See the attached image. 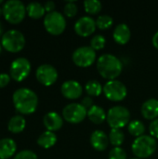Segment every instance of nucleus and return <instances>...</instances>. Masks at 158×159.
Here are the masks:
<instances>
[{"label": "nucleus", "instance_id": "f257e3e1", "mask_svg": "<svg viewBox=\"0 0 158 159\" xmlns=\"http://www.w3.org/2000/svg\"><path fill=\"white\" fill-rule=\"evenodd\" d=\"M12 102L15 109L21 115H31L36 111L38 106L36 93L27 88H20L15 90Z\"/></svg>", "mask_w": 158, "mask_h": 159}, {"label": "nucleus", "instance_id": "f03ea898", "mask_svg": "<svg viewBox=\"0 0 158 159\" xmlns=\"http://www.w3.org/2000/svg\"><path fill=\"white\" fill-rule=\"evenodd\" d=\"M97 71L104 79L115 80L123 71L122 61L115 55L105 53L97 60Z\"/></svg>", "mask_w": 158, "mask_h": 159}, {"label": "nucleus", "instance_id": "7ed1b4c3", "mask_svg": "<svg viewBox=\"0 0 158 159\" xmlns=\"http://www.w3.org/2000/svg\"><path fill=\"white\" fill-rule=\"evenodd\" d=\"M157 147L156 140L151 135L144 134L133 141L131 150L137 158L145 159L152 157L156 153Z\"/></svg>", "mask_w": 158, "mask_h": 159}, {"label": "nucleus", "instance_id": "20e7f679", "mask_svg": "<svg viewBox=\"0 0 158 159\" xmlns=\"http://www.w3.org/2000/svg\"><path fill=\"white\" fill-rule=\"evenodd\" d=\"M2 10L5 20L11 24L20 23L27 14L25 5L20 0H8L5 2Z\"/></svg>", "mask_w": 158, "mask_h": 159}, {"label": "nucleus", "instance_id": "39448f33", "mask_svg": "<svg viewBox=\"0 0 158 159\" xmlns=\"http://www.w3.org/2000/svg\"><path fill=\"white\" fill-rule=\"evenodd\" d=\"M25 43L26 40L23 34L14 29L5 32L1 37L2 48L10 53H18L21 51L25 47Z\"/></svg>", "mask_w": 158, "mask_h": 159}, {"label": "nucleus", "instance_id": "423d86ee", "mask_svg": "<svg viewBox=\"0 0 158 159\" xmlns=\"http://www.w3.org/2000/svg\"><path fill=\"white\" fill-rule=\"evenodd\" d=\"M129 110L122 105H115L111 107L107 112L106 121L111 129H123L130 122Z\"/></svg>", "mask_w": 158, "mask_h": 159}, {"label": "nucleus", "instance_id": "0eeeda50", "mask_svg": "<svg viewBox=\"0 0 158 159\" xmlns=\"http://www.w3.org/2000/svg\"><path fill=\"white\" fill-rule=\"evenodd\" d=\"M44 27L52 35H60L66 29V19L59 11L47 13L44 17Z\"/></svg>", "mask_w": 158, "mask_h": 159}, {"label": "nucleus", "instance_id": "6e6552de", "mask_svg": "<svg viewBox=\"0 0 158 159\" xmlns=\"http://www.w3.org/2000/svg\"><path fill=\"white\" fill-rule=\"evenodd\" d=\"M72 60L76 66L87 68L97 61V53L90 46H82L74 49Z\"/></svg>", "mask_w": 158, "mask_h": 159}, {"label": "nucleus", "instance_id": "1a4fd4ad", "mask_svg": "<svg viewBox=\"0 0 158 159\" xmlns=\"http://www.w3.org/2000/svg\"><path fill=\"white\" fill-rule=\"evenodd\" d=\"M103 94L109 101L118 102L126 99L128 89L123 82L117 79L109 80L103 86Z\"/></svg>", "mask_w": 158, "mask_h": 159}, {"label": "nucleus", "instance_id": "9d476101", "mask_svg": "<svg viewBox=\"0 0 158 159\" xmlns=\"http://www.w3.org/2000/svg\"><path fill=\"white\" fill-rule=\"evenodd\" d=\"M87 116L88 110L81 103L72 102L62 109L63 120L71 124H79L83 122Z\"/></svg>", "mask_w": 158, "mask_h": 159}, {"label": "nucleus", "instance_id": "9b49d317", "mask_svg": "<svg viewBox=\"0 0 158 159\" xmlns=\"http://www.w3.org/2000/svg\"><path fill=\"white\" fill-rule=\"evenodd\" d=\"M31 70L32 65L29 60L23 57H20L11 62L9 75L16 82H21L29 76Z\"/></svg>", "mask_w": 158, "mask_h": 159}, {"label": "nucleus", "instance_id": "f8f14e48", "mask_svg": "<svg viewBox=\"0 0 158 159\" xmlns=\"http://www.w3.org/2000/svg\"><path fill=\"white\" fill-rule=\"evenodd\" d=\"M58 71L51 64H41L35 72V77L37 81L43 86L49 87L56 83L58 80Z\"/></svg>", "mask_w": 158, "mask_h": 159}, {"label": "nucleus", "instance_id": "ddd939ff", "mask_svg": "<svg viewBox=\"0 0 158 159\" xmlns=\"http://www.w3.org/2000/svg\"><path fill=\"white\" fill-rule=\"evenodd\" d=\"M97 25L96 20L90 16L80 17L74 23V29L76 34L82 37H87L91 35L96 31Z\"/></svg>", "mask_w": 158, "mask_h": 159}, {"label": "nucleus", "instance_id": "4468645a", "mask_svg": "<svg viewBox=\"0 0 158 159\" xmlns=\"http://www.w3.org/2000/svg\"><path fill=\"white\" fill-rule=\"evenodd\" d=\"M61 92L65 99L76 100L83 94V87L76 80L64 81L61 87Z\"/></svg>", "mask_w": 158, "mask_h": 159}, {"label": "nucleus", "instance_id": "2eb2a0df", "mask_svg": "<svg viewBox=\"0 0 158 159\" xmlns=\"http://www.w3.org/2000/svg\"><path fill=\"white\" fill-rule=\"evenodd\" d=\"M90 144L91 146L99 152L105 151L110 143L108 135L101 129L94 130L90 135Z\"/></svg>", "mask_w": 158, "mask_h": 159}, {"label": "nucleus", "instance_id": "dca6fc26", "mask_svg": "<svg viewBox=\"0 0 158 159\" xmlns=\"http://www.w3.org/2000/svg\"><path fill=\"white\" fill-rule=\"evenodd\" d=\"M43 124L47 130L55 132L61 129L63 125V117L57 112L51 111L44 116Z\"/></svg>", "mask_w": 158, "mask_h": 159}, {"label": "nucleus", "instance_id": "f3484780", "mask_svg": "<svg viewBox=\"0 0 158 159\" xmlns=\"http://www.w3.org/2000/svg\"><path fill=\"white\" fill-rule=\"evenodd\" d=\"M141 113L145 119L155 120L158 118V100L157 99H148L145 101L141 108Z\"/></svg>", "mask_w": 158, "mask_h": 159}, {"label": "nucleus", "instance_id": "a211bd4d", "mask_svg": "<svg viewBox=\"0 0 158 159\" xmlns=\"http://www.w3.org/2000/svg\"><path fill=\"white\" fill-rule=\"evenodd\" d=\"M131 37V31L126 23H119L113 32V38L118 45H126Z\"/></svg>", "mask_w": 158, "mask_h": 159}, {"label": "nucleus", "instance_id": "6ab92c4d", "mask_svg": "<svg viewBox=\"0 0 158 159\" xmlns=\"http://www.w3.org/2000/svg\"><path fill=\"white\" fill-rule=\"evenodd\" d=\"M17 151V144L10 138L0 140V159H9L14 157Z\"/></svg>", "mask_w": 158, "mask_h": 159}, {"label": "nucleus", "instance_id": "aec40b11", "mask_svg": "<svg viewBox=\"0 0 158 159\" xmlns=\"http://www.w3.org/2000/svg\"><path fill=\"white\" fill-rule=\"evenodd\" d=\"M88 117L92 123L100 125L106 120L107 113H105L102 107L94 104L90 109L88 110Z\"/></svg>", "mask_w": 158, "mask_h": 159}, {"label": "nucleus", "instance_id": "412c9836", "mask_svg": "<svg viewBox=\"0 0 158 159\" xmlns=\"http://www.w3.org/2000/svg\"><path fill=\"white\" fill-rule=\"evenodd\" d=\"M58 138L55 132L46 130L39 135L37 139V144L44 149H49L56 144Z\"/></svg>", "mask_w": 158, "mask_h": 159}, {"label": "nucleus", "instance_id": "4be33fe9", "mask_svg": "<svg viewBox=\"0 0 158 159\" xmlns=\"http://www.w3.org/2000/svg\"><path fill=\"white\" fill-rule=\"evenodd\" d=\"M25 127H26V120L20 115H17V116H12L7 123L8 131L11 133H14V134H18V133L22 132L24 130Z\"/></svg>", "mask_w": 158, "mask_h": 159}, {"label": "nucleus", "instance_id": "5701e85b", "mask_svg": "<svg viewBox=\"0 0 158 159\" xmlns=\"http://www.w3.org/2000/svg\"><path fill=\"white\" fill-rule=\"evenodd\" d=\"M26 12L27 15L34 20L40 19L42 17H45L46 10L44 7V5L38 2H31L26 6Z\"/></svg>", "mask_w": 158, "mask_h": 159}, {"label": "nucleus", "instance_id": "b1692460", "mask_svg": "<svg viewBox=\"0 0 158 159\" xmlns=\"http://www.w3.org/2000/svg\"><path fill=\"white\" fill-rule=\"evenodd\" d=\"M128 130L129 132V134L133 137L139 138L142 135H144L145 133V126L144 124L140 121V120H131L129 125H128Z\"/></svg>", "mask_w": 158, "mask_h": 159}, {"label": "nucleus", "instance_id": "393cba45", "mask_svg": "<svg viewBox=\"0 0 158 159\" xmlns=\"http://www.w3.org/2000/svg\"><path fill=\"white\" fill-rule=\"evenodd\" d=\"M85 90L88 96L98 97L103 92V87L98 80H89L85 85Z\"/></svg>", "mask_w": 158, "mask_h": 159}, {"label": "nucleus", "instance_id": "a878e982", "mask_svg": "<svg viewBox=\"0 0 158 159\" xmlns=\"http://www.w3.org/2000/svg\"><path fill=\"white\" fill-rule=\"evenodd\" d=\"M108 137L110 143L114 147H120L125 141V134L120 129H111Z\"/></svg>", "mask_w": 158, "mask_h": 159}, {"label": "nucleus", "instance_id": "bb28decb", "mask_svg": "<svg viewBox=\"0 0 158 159\" xmlns=\"http://www.w3.org/2000/svg\"><path fill=\"white\" fill-rule=\"evenodd\" d=\"M85 11L89 15H96L101 12L102 4L99 0H86L83 3Z\"/></svg>", "mask_w": 158, "mask_h": 159}, {"label": "nucleus", "instance_id": "cd10ccee", "mask_svg": "<svg viewBox=\"0 0 158 159\" xmlns=\"http://www.w3.org/2000/svg\"><path fill=\"white\" fill-rule=\"evenodd\" d=\"M114 23V19L113 17H111L108 14H102L98 16L97 20H96V25L100 30H107L109 28L112 27Z\"/></svg>", "mask_w": 158, "mask_h": 159}, {"label": "nucleus", "instance_id": "c85d7f7f", "mask_svg": "<svg viewBox=\"0 0 158 159\" xmlns=\"http://www.w3.org/2000/svg\"><path fill=\"white\" fill-rule=\"evenodd\" d=\"M106 45V39L102 34H95L90 39V47L95 50H102Z\"/></svg>", "mask_w": 158, "mask_h": 159}, {"label": "nucleus", "instance_id": "c756f323", "mask_svg": "<svg viewBox=\"0 0 158 159\" xmlns=\"http://www.w3.org/2000/svg\"><path fill=\"white\" fill-rule=\"evenodd\" d=\"M77 11H78V7L74 1H67L65 3L63 7V12L66 17L74 18L77 14Z\"/></svg>", "mask_w": 158, "mask_h": 159}, {"label": "nucleus", "instance_id": "7c9ffc66", "mask_svg": "<svg viewBox=\"0 0 158 159\" xmlns=\"http://www.w3.org/2000/svg\"><path fill=\"white\" fill-rule=\"evenodd\" d=\"M108 159H128V157L123 148L113 147L108 154Z\"/></svg>", "mask_w": 158, "mask_h": 159}, {"label": "nucleus", "instance_id": "2f4dec72", "mask_svg": "<svg viewBox=\"0 0 158 159\" xmlns=\"http://www.w3.org/2000/svg\"><path fill=\"white\" fill-rule=\"evenodd\" d=\"M13 159H38L34 152L31 150H22L15 155Z\"/></svg>", "mask_w": 158, "mask_h": 159}, {"label": "nucleus", "instance_id": "473e14b6", "mask_svg": "<svg viewBox=\"0 0 158 159\" xmlns=\"http://www.w3.org/2000/svg\"><path fill=\"white\" fill-rule=\"evenodd\" d=\"M149 132L153 138H155L156 140L158 139V118L151 121L149 125Z\"/></svg>", "mask_w": 158, "mask_h": 159}, {"label": "nucleus", "instance_id": "72a5a7b5", "mask_svg": "<svg viewBox=\"0 0 158 159\" xmlns=\"http://www.w3.org/2000/svg\"><path fill=\"white\" fill-rule=\"evenodd\" d=\"M10 75L6 73H1L0 74V89H3L5 87H7L9 82H10Z\"/></svg>", "mask_w": 158, "mask_h": 159}, {"label": "nucleus", "instance_id": "f704fd0d", "mask_svg": "<svg viewBox=\"0 0 158 159\" xmlns=\"http://www.w3.org/2000/svg\"><path fill=\"white\" fill-rule=\"evenodd\" d=\"M81 104H82L87 110L90 109V108L94 105V102H93L92 97H90V96H86V97H84V98L81 100Z\"/></svg>", "mask_w": 158, "mask_h": 159}, {"label": "nucleus", "instance_id": "c9c22d12", "mask_svg": "<svg viewBox=\"0 0 158 159\" xmlns=\"http://www.w3.org/2000/svg\"><path fill=\"white\" fill-rule=\"evenodd\" d=\"M44 7L47 13H50L55 11V7H56V4L53 1H47L44 4Z\"/></svg>", "mask_w": 158, "mask_h": 159}, {"label": "nucleus", "instance_id": "e433bc0d", "mask_svg": "<svg viewBox=\"0 0 158 159\" xmlns=\"http://www.w3.org/2000/svg\"><path fill=\"white\" fill-rule=\"evenodd\" d=\"M152 43H153V45H154V47L158 49V31L154 34V36H153V38H152Z\"/></svg>", "mask_w": 158, "mask_h": 159}, {"label": "nucleus", "instance_id": "4c0bfd02", "mask_svg": "<svg viewBox=\"0 0 158 159\" xmlns=\"http://www.w3.org/2000/svg\"><path fill=\"white\" fill-rule=\"evenodd\" d=\"M3 26H2V23L0 22V37H2L3 36Z\"/></svg>", "mask_w": 158, "mask_h": 159}, {"label": "nucleus", "instance_id": "58836bf2", "mask_svg": "<svg viewBox=\"0 0 158 159\" xmlns=\"http://www.w3.org/2000/svg\"><path fill=\"white\" fill-rule=\"evenodd\" d=\"M1 15H3V10H2V7H0V17Z\"/></svg>", "mask_w": 158, "mask_h": 159}, {"label": "nucleus", "instance_id": "ea45409f", "mask_svg": "<svg viewBox=\"0 0 158 159\" xmlns=\"http://www.w3.org/2000/svg\"><path fill=\"white\" fill-rule=\"evenodd\" d=\"M2 52V45L0 44V53Z\"/></svg>", "mask_w": 158, "mask_h": 159}, {"label": "nucleus", "instance_id": "a19ab883", "mask_svg": "<svg viewBox=\"0 0 158 159\" xmlns=\"http://www.w3.org/2000/svg\"><path fill=\"white\" fill-rule=\"evenodd\" d=\"M0 4H3V5H4V2H3L2 0H0Z\"/></svg>", "mask_w": 158, "mask_h": 159}, {"label": "nucleus", "instance_id": "79ce46f5", "mask_svg": "<svg viewBox=\"0 0 158 159\" xmlns=\"http://www.w3.org/2000/svg\"><path fill=\"white\" fill-rule=\"evenodd\" d=\"M131 159H140V158H137V157H135V158H131Z\"/></svg>", "mask_w": 158, "mask_h": 159}]
</instances>
